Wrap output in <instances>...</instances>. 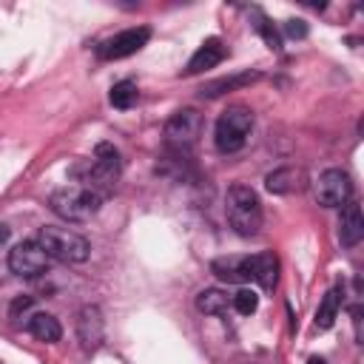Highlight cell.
Here are the masks:
<instances>
[{
    "label": "cell",
    "mask_w": 364,
    "mask_h": 364,
    "mask_svg": "<svg viewBox=\"0 0 364 364\" xmlns=\"http://www.w3.org/2000/svg\"><path fill=\"white\" fill-rule=\"evenodd\" d=\"M210 270L216 279L228 282V284H245L250 282V273H247V256H228V259H213L210 262Z\"/></svg>",
    "instance_id": "obj_14"
},
{
    "label": "cell",
    "mask_w": 364,
    "mask_h": 364,
    "mask_svg": "<svg viewBox=\"0 0 364 364\" xmlns=\"http://www.w3.org/2000/svg\"><path fill=\"white\" fill-rule=\"evenodd\" d=\"M253 131V111L247 105H230L219 114L213 128V142L219 154H236L245 148L247 136Z\"/></svg>",
    "instance_id": "obj_5"
},
{
    "label": "cell",
    "mask_w": 364,
    "mask_h": 364,
    "mask_svg": "<svg viewBox=\"0 0 364 364\" xmlns=\"http://www.w3.org/2000/svg\"><path fill=\"white\" fill-rule=\"evenodd\" d=\"M256 28H259V34L264 37L267 48H273V51H282V37H279V31L273 28V23H270L267 17H262V14H259V23H256Z\"/></svg>",
    "instance_id": "obj_22"
},
{
    "label": "cell",
    "mask_w": 364,
    "mask_h": 364,
    "mask_svg": "<svg viewBox=\"0 0 364 364\" xmlns=\"http://www.w3.org/2000/svg\"><path fill=\"white\" fill-rule=\"evenodd\" d=\"M284 34L287 37H296V40H301V37H307V23L304 20H284Z\"/></svg>",
    "instance_id": "obj_23"
},
{
    "label": "cell",
    "mask_w": 364,
    "mask_h": 364,
    "mask_svg": "<svg viewBox=\"0 0 364 364\" xmlns=\"http://www.w3.org/2000/svg\"><path fill=\"white\" fill-rule=\"evenodd\" d=\"M196 310L205 316H222L228 310V293L219 287H205L196 293Z\"/></svg>",
    "instance_id": "obj_17"
},
{
    "label": "cell",
    "mask_w": 364,
    "mask_h": 364,
    "mask_svg": "<svg viewBox=\"0 0 364 364\" xmlns=\"http://www.w3.org/2000/svg\"><path fill=\"white\" fill-rule=\"evenodd\" d=\"M233 307H236V313H242V316L256 313V307H259V296H256V290L242 287V290L233 296Z\"/></svg>",
    "instance_id": "obj_21"
},
{
    "label": "cell",
    "mask_w": 364,
    "mask_h": 364,
    "mask_svg": "<svg viewBox=\"0 0 364 364\" xmlns=\"http://www.w3.org/2000/svg\"><path fill=\"white\" fill-rule=\"evenodd\" d=\"M105 196L91 191V188H82V185H65V188H57L48 199L51 210L65 219V222H88L100 208H102Z\"/></svg>",
    "instance_id": "obj_3"
},
{
    "label": "cell",
    "mask_w": 364,
    "mask_h": 364,
    "mask_svg": "<svg viewBox=\"0 0 364 364\" xmlns=\"http://www.w3.org/2000/svg\"><path fill=\"white\" fill-rule=\"evenodd\" d=\"M338 307H341V290L333 287V290L324 293V299H321V304L316 310V327L318 330H330L336 316H338Z\"/></svg>",
    "instance_id": "obj_18"
},
{
    "label": "cell",
    "mask_w": 364,
    "mask_h": 364,
    "mask_svg": "<svg viewBox=\"0 0 364 364\" xmlns=\"http://www.w3.org/2000/svg\"><path fill=\"white\" fill-rule=\"evenodd\" d=\"M225 213H228L230 228L239 236H256L259 228H262V202H259V193L250 185L236 182V185L228 188Z\"/></svg>",
    "instance_id": "obj_2"
},
{
    "label": "cell",
    "mask_w": 364,
    "mask_h": 364,
    "mask_svg": "<svg viewBox=\"0 0 364 364\" xmlns=\"http://www.w3.org/2000/svg\"><path fill=\"white\" fill-rule=\"evenodd\" d=\"M364 239V216H361V205L358 202H347L341 205V216H338V242L344 247H355Z\"/></svg>",
    "instance_id": "obj_11"
},
{
    "label": "cell",
    "mask_w": 364,
    "mask_h": 364,
    "mask_svg": "<svg viewBox=\"0 0 364 364\" xmlns=\"http://www.w3.org/2000/svg\"><path fill=\"white\" fill-rule=\"evenodd\" d=\"M28 333H31L37 341L54 344V341H60L63 327H60V321H57L51 313H34V316L28 318Z\"/></svg>",
    "instance_id": "obj_15"
},
{
    "label": "cell",
    "mask_w": 364,
    "mask_h": 364,
    "mask_svg": "<svg viewBox=\"0 0 364 364\" xmlns=\"http://www.w3.org/2000/svg\"><path fill=\"white\" fill-rule=\"evenodd\" d=\"M202 134V114L196 108H179L165 122V145L176 154H188Z\"/></svg>",
    "instance_id": "obj_6"
},
{
    "label": "cell",
    "mask_w": 364,
    "mask_h": 364,
    "mask_svg": "<svg viewBox=\"0 0 364 364\" xmlns=\"http://www.w3.org/2000/svg\"><path fill=\"white\" fill-rule=\"evenodd\" d=\"M256 80H259V74H256V71H245V74H236V77H222V80H213V82L202 85V88H199V97L213 100V97H219V94H225V91H233V88L250 85V82H256Z\"/></svg>",
    "instance_id": "obj_16"
},
{
    "label": "cell",
    "mask_w": 364,
    "mask_h": 364,
    "mask_svg": "<svg viewBox=\"0 0 364 364\" xmlns=\"http://www.w3.org/2000/svg\"><path fill=\"white\" fill-rule=\"evenodd\" d=\"M71 176L77 179V185L108 196L114 191L117 179H119V154H117V148L108 145V142H100L97 151H94V159L77 162L71 168Z\"/></svg>",
    "instance_id": "obj_1"
},
{
    "label": "cell",
    "mask_w": 364,
    "mask_h": 364,
    "mask_svg": "<svg viewBox=\"0 0 364 364\" xmlns=\"http://www.w3.org/2000/svg\"><path fill=\"white\" fill-rule=\"evenodd\" d=\"M31 304H34V299H31V296H17V299L11 301V310H9V313H11V318H17L20 313H26Z\"/></svg>",
    "instance_id": "obj_24"
},
{
    "label": "cell",
    "mask_w": 364,
    "mask_h": 364,
    "mask_svg": "<svg viewBox=\"0 0 364 364\" xmlns=\"http://www.w3.org/2000/svg\"><path fill=\"white\" fill-rule=\"evenodd\" d=\"M102 336H105V321H102V313L100 307L94 304H85L77 316V338L82 344V350H97L102 344Z\"/></svg>",
    "instance_id": "obj_10"
},
{
    "label": "cell",
    "mask_w": 364,
    "mask_h": 364,
    "mask_svg": "<svg viewBox=\"0 0 364 364\" xmlns=\"http://www.w3.org/2000/svg\"><path fill=\"white\" fill-rule=\"evenodd\" d=\"M108 100H111L114 108L125 111V108H131V105L139 100V88H136V82H131V80H119V82L111 85Z\"/></svg>",
    "instance_id": "obj_19"
},
{
    "label": "cell",
    "mask_w": 364,
    "mask_h": 364,
    "mask_svg": "<svg viewBox=\"0 0 364 364\" xmlns=\"http://www.w3.org/2000/svg\"><path fill=\"white\" fill-rule=\"evenodd\" d=\"M307 364H327V361H324L321 355H310V358H307Z\"/></svg>",
    "instance_id": "obj_26"
},
{
    "label": "cell",
    "mask_w": 364,
    "mask_h": 364,
    "mask_svg": "<svg viewBox=\"0 0 364 364\" xmlns=\"http://www.w3.org/2000/svg\"><path fill=\"white\" fill-rule=\"evenodd\" d=\"M148 40H151V31H148L145 26L125 28V31H119V34L108 37L105 43H100L97 54H100L102 60H122V57L136 54V51H139V48H142Z\"/></svg>",
    "instance_id": "obj_9"
},
{
    "label": "cell",
    "mask_w": 364,
    "mask_h": 364,
    "mask_svg": "<svg viewBox=\"0 0 364 364\" xmlns=\"http://www.w3.org/2000/svg\"><path fill=\"white\" fill-rule=\"evenodd\" d=\"M6 239H9V228H6V225H0V245H3Z\"/></svg>",
    "instance_id": "obj_25"
},
{
    "label": "cell",
    "mask_w": 364,
    "mask_h": 364,
    "mask_svg": "<svg viewBox=\"0 0 364 364\" xmlns=\"http://www.w3.org/2000/svg\"><path fill=\"white\" fill-rule=\"evenodd\" d=\"M296 179H299V171H293V168H276L273 173H267L264 185H267L270 193H290V191L299 188Z\"/></svg>",
    "instance_id": "obj_20"
},
{
    "label": "cell",
    "mask_w": 364,
    "mask_h": 364,
    "mask_svg": "<svg viewBox=\"0 0 364 364\" xmlns=\"http://www.w3.org/2000/svg\"><path fill=\"white\" fill-rule=\"evenodd\" d=\"M40 247L46 250L48 259H57V262H65V264H80L88 259L91 253V245L85 236L74 233L71 228H57V225H46L40 228V236H37Z\"/></svg>",
    "instance_id": "obj_4"
},
{
    "label": "cell",
    "mask_w": 364,
    "mask_h": 364,
    "mask_svg": "<svg viewBox=\"0 0 364 364\" xmlns=\"http://www.w3.org/2000/svg\"><path fill=\"white\" fill-rule=\"evenodd\" d=\"M313 193H316V202L321 208H341L353 196V182L341 168H327L313 182Z\"/></svg>",
    "instance_id": "obj_7"
},
{
    "label": "cell",
    "mask_w": 364,
    "mask_h": 364,
    "mask_svg": "<svg viewBox=\"0 0 364 364\" xmlns=\"http://www.w3.org/2000/svg\"><path fill=\"white\" fill-rule=\"evenodd\" d=\"M222 60H225V46H222V40H219V37H208V40L193 51V57L188 60L185 74H202V71H208V68H216Z\"/></svg>",
    "instance_id": "obj_13"
},
{
    "label": "cell",
    "mask_w": 364,
    "mask_h": 364,
    "mask_svg": "<svg viewBox=\"0 0 364 364\" xmlns=\"http://www.w3.org/2000/svg\"><path fill=\"white\" fill-rule=\"evenodd\" d=\"M247 273H250V282H256L264 290H273L276 282H279V259H276V253L264 250V253L247 256Z\"/></svg>",
    "instance_id": "obj_12"
},
{
    "label": "cell",
    "mask_w": 364,
    "mask_h": 364,
    "mask_svg": "<svg viewBox=\"0 0 364 364\" xmlns=\"http://www.w3.org/2000/svg\"><path fill=\"white\" fill-rule=\"evenodd\" d=\"M9 270L20 279H37L40 273L48 270V256H46V250L40 247L37 239L17 242L9 250Z\"/></svg>",
    "instance_id": "obj_8"
}]
</instances>
